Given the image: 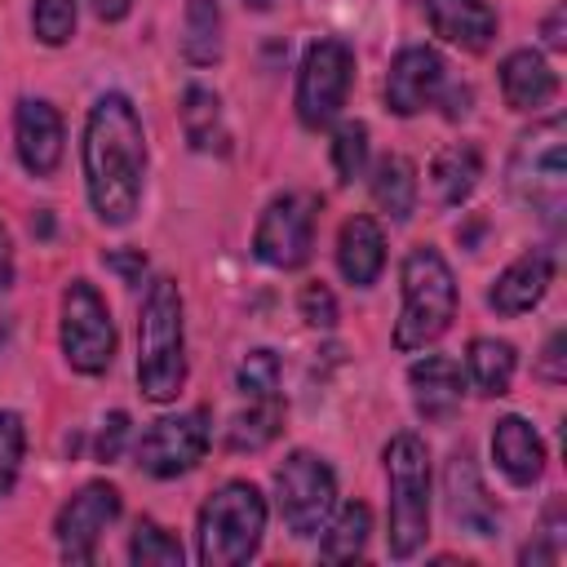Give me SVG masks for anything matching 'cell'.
Returning a JSON list of instances; mask_svg holds the SVG:
<instances>
[{
    "label": "cell",
    "mask_w": 567,
    "mask_h": 567,
    "mask_svg": "<svg viewBox=\"0 0 567 567\" xmlns=\"http://www.w3.org/2000/svg\"><path fill=\"white\" fill-rule=\"evenodd\" d=\"M84 186L102 226H128L146 182V133L142 115L124 93H102L84 120Z\"/></svg>",
    "instance_id": "obj_1"
},
{
    "label": "cell",
    "mask_w": 567,
    "mask_h": 567,
    "mask_svg": "<svg viewBox=\"0 0 567 567\" xmlns=\"http://www.w3.org/2000/svg\"><path fill=\"white\" fill-rule=\"evenodd\" d=\"M137 385L151 403H168L186 385V323L177 279L159 275L137 315Z\"/></svg>",
    "instance_id": "obj_2"
},
{
    "label": "cell",
    "mask_w": 567,
    "mask_h": 567,
    "mask_svg": "<svg viewBox=\"0 0 567 567\" xmlns=\"http://www.w3.org/2000/svg\"><path fill=\"white\" fill-rule=\"evenodd\" d=\"M403 310L394 323V350H425L452 328L456 315V279L439 248L416 244L403 257Z\"/></svg>",
    "instance_id": "obj_3"
},
{
    "label": "cell",
    "mask_w": 567,
    "mask_h": 567,
    "mask_svg": "<svg viewBox=\"0 0 567 567\" xmlns=\"http://www.w3.org/2000/svg\"><path fill=\"white\" fill-rule=\"evenodd\" d=\"M261 532H266V496L248 478H230L199 505V523H195L199 563L239 567L257 554Z\"/></svg>",
    "instance_id": "obj_4"
},
{
    "label": "cell",
    "mask_w": 567,
    "mask_h": 567,
    "mask_svg": "<svg viewBox=\"0 0 567 567\" xmlns=\"http://www.w3.org/2000/svg\"><path fill=\"white\" fill-rule=\"evenodd\" d=\"M563 137H567L563 115H549V120L532 124L527 133H518V142H514V151H509V168H505L509 195H514L523 208L540 213L549 226L563 221V204H567Z\"/></svg>",
    "instance_id": "obj_5"
},
{
    "label": "cell",
    "mask_w": 567,
    "mask_h": 567,
    "mask_svg": "<svg viewBox=\"0 0 567 567\" xmlns=\"http://www.w3.org/2000/svg\"><path fill=\"white\" fill-rule=\"evenodd\" d=\"M390 478V554L412 558L430 536V452L416 434H394L385 443Z\"/></svg>",
    "instance_id": "obj_6"
},
{
    "label": "cell",
    "mask_w": 567,
    "mask_h": 567,
    "mask_svg": "<svg viewBox=\"0 0 567 567\" xmlns=\"http://www.w3.org/2000/svg\"><path fill=\"white\" fill-rule=\"evenodd\" d=\"M58 337H62V354H66V363L75 372L97 377V372L111 368V359H115V323H111V310H106L102 292L89 279H71L62 288Z\"/></svg>",
    "instance_id": "obj_7"
},
{
    "label": "cell",
    "mask_w": 567,
    "mask_h": 567,
    "mask_svg": "<svg viewBox=\"0 0 567 567\" xmlns=\"http://www.w3.org/2000/svg\"><path fill=\"white\" fill-rule=\"evenodd\" d=\"M275 501L292 536H319L337 509V474L315 452H292L275 470Z\"/></svg>",
    "instance_id": "obj_8"
},
{
    "label": "cell",
    "mask_w": 567,
    "mask_h": 567,
    "mask_svg": "<svg viewBox=\"0 0 567 567\" xmlns=\"http://www.w3.org/2000/svg\"><path fill=\"white\" fill-rule=\"evenodd\" d=\"M315 217H319V199L310 190H284L275 195L252 230V252L257 261L275 266V270H297L306 266L310 248H315Z\"/></svg>",
    "instance_id": "obj_9"
},
{
    "label": "cell",
    "mask_w": 567,
    "mask_h": 567,
    "mask_svg": "<svg viewBox=\"0 0 567 567\" xmlns=\"http://www.w3.org/2000/svg\"><path fill=\"white\" fill-rule=\"evenodd\" d=\"M350 80H354V53L346 40H315L301 58V71H297V120L306 128H323L341 106H346V93H350Z\"/></svg>",
    "instance_id": "obj_10"
},
{
    "label": "cell",
    "mask_w": 567,
    "mask_h": 567,
    "mask_svg": "<svg viewBox=\"0 0 567 567\" xmlns=\"http://www.w3.org/2000/svg\"><path fill=\"white\" fill-rule=\"evenodd\" d=\"M208 452V416L199 408L159 416L142 439H137V470L151 478H177L195 470Z\"/></svg>",
    "instance_id": "obj_11"
},
{
    "label": "cell",
    "mask_w": 567,
    "mask_h": 567,
    "mask_svg": "<svg viewBox=\"0 0 567 567\" xmlns=\"http://www.w3.org/2000/svg\"><path fill=\"white\" fill-rule=\"evenodd\" d=\"M120 518V487L111 483H84L53 518V536L66 563H93L102 532Z\"/></svg>",
    "instance_id": "obj_12"
},
{
    "label": "cell",
    "mask_w": 567,
    "mask_h": 567,
    "mask_svg": "<svg viewBox=\"0 0 567 567\" xmlns=\"http://www.w3.org/2000/svg\"><path fill=\"white\" fill-rule=\"evenodd\" d=\"M443 84H447V66L434 49H425V44L399 49V58L390 62V75H385V106L394 115H416L439 102Z\"/></svg>",
    "instance_id": "obj_13"
},
{
    "label": "cell",
    "mask_w": 567,
    "mask_h": 567,
    "mask_svg": "<svg viewBox=\"0 0 567 567\" xmlns=\"http://www.w3.org/2000/svg\"><path fill=\"white\" fill-rule=\"evenodd\" d=\"M443 496H447V514L461 532L470 536H496L501 532V514L478 478V465L470 452H456L443 470Z\"/></svg>",
    "instance_id": "obj_14"
},
{
    "label": "cell",
    "mask_w": 567,
    "mask_h": 567,
    "mask_svg": "<svg viewBox=\"0 0 567 567\" xmlns=\"http://www.w3.org/2000/svg\"><path fill=\"white\" fill-rule=\"evenodd\" d=\"M13 142H18V159L31 177H49L62 164V115L44 102V97H22L18 115H13Z\"/></svg>",
    "instance_id": "obj_15"
},
{
    "label": "cell",
    "mask_w": 567,
    "mask_h": 567,
    "mask_svg": "<svg viewBox=\"0 0 567 567\" xmlns=\"http://www.w3.org/2000/svg\"><path fill=\"white\" fill-rule=\"evenodd\" d=\"M549 284H554V257H549L545 248H527V252H518V257L496 275L492 292H487V306H492L496 315H505V319L527 315L532 306H540V297L549 292Z\"/></svg>",
    "instance_id": "obj_16"
},
{
    "label": "cell",
    "mask_w": 567,
    "mask_h": 567,
    "mask_svg": "<svg viewBox=\"0 0 567 567\" xmlns=\"http://www.w3.org/2000/svg\"><path fill=\"white\" fill-rule=\"evenodd\" d=\"M408 385H412V403L425 421H452L461 408V368L447 354H425L408 368Z\"/></svg>",
    "instance_id": "obj_17"
},
{
    "label": "cell",
    "mask_w": 567,
    "mask_h": 567,
    "mask_svg": "<svg viewBox=\"0 0 567 567\" xmlns=\"http://www.w3.org/2000/svg\"><path fill=\"white\" fill-rule=\"evenodd\" d=\"M492 461L514 487H532L545 470V443L523 416H501L492 425Z\"/></svg>",
    "instance_id": "obj_18"
},
{
    "label": "cell",
    "mask_w": 567,
    "mask_h": 567,
    "mask_svg": "<svg viewBox=\"0 0 567 567\" xmlns=\"http://www.w3.org/2000/svg\"><path fill=\"white\" fill-rule=\"evenodd\" d=\"M434 35L465 53H483L496 40V13L487 0H425Z\"/></svg>",
    "instance_id": "obj_19"
},
{
    "label": "cell",
    "mask_w": 567,
    "mask_h": 567,
    "mask_svg": "<svg viewBox=\"0 0 567 567\" xmlns=\"http://www.w3.org/2000/svg\"><path fill=\"white\" fill-rule=\"evenodd\" d=\"M381 266H385V235H381V226L368 213L346 217V226L337 235V270L346 275V284L372 288Z\"/></svg>",
    "instance_id": "obj_20"
},
{
    "label": "cell",
    "mask_w": 567,
    "mask_h": 567,
    "mask_svg": "<svg viewBox=\"0 0 567 567\" xmlns=\"http://www.w3.org/2000/svg\"><path fill=\"white\" fill-rule=\"evenodd\" d=\"M501 93L509 111H540L558 97V75L549 71V62L532 49H514L501 62Z\"/></svg>",
    "instance_id": "obj_21"
},
{
    "label": "cell",
    "mask_w": 567,
    "mask_h": 567,
    "mask_svg": "<svg viewBox=\"0 0 567 567\" xmlns=\"http://www.w3.org/2000/svg\"><path fill=\"white\" fill-rule=\"evenodd\" d=\"M478 177H483V155H478V146H470V142L443 146V151L434 155V164H430L434 195H439V204H447V208L465 204V199L474 195Z\"/></svg>",
    "instance_id": "obj_22"
},
{
    "label": "cell",
    "mask_w": 567,
    "mask_h": 567,
    "mask_svg": "<svg viewBox=\"0 0 567 567\" xmlns=\"http://www.w3.org/2000/svg\"><path fill=\"white\" fill-rule=\"evenodd\" d=\"M177 115H182V133H186V142L195 151H226L221 97L208 84H186L182 102H177Z\"/></svg>",
    "instance_id": "obj_23"
},
{
    "label": "cell",
    "mask_w": 567,
    "mask_h": 567,
    "mask_svg": "<svg viewBox=\"0 0 567 567\" xmlns=\"http://www.w3.org/2000/svg\"><path fill=\"white\" fill-rule=\"evenodd\" d=\"M416 164L408 155H381L372 168V199L390 221H408L416 213Z\"/></svg>",
    "instance_id": "obj_24"
},
{
    "label": "cell",
    "mask_w": 567,
    "mask_h": 567,
    "mask_svg": "<svg viewBox=\"0 0 567 567\" xmlns=\"http://www.w3.org/2000/svg\"><path fill=\"white\" fill-rule=\"evenodd\" d=\"M182 53L195 66H213L226 53V22H221V4L217 0H186V18H182Z\"/></svg>",
    "instance_id": "obj_25"
},
{
    "label": "cell",
    "mask_w": 567,
    "mask_h": 567,
    "mask_svg": "<svg viewBox=\"0 0 567 567\" xmlns=\"http://www.w3.org/2000/svg\"><path fill=\"white\" fill-rule=\"evenodd\" d=\"M279 430H284V403H279V394L244 399V408L226 425V447L230 452H261L266 443H275Z\"/></svg>",
    "instance_id": "obj_26"
},
{
    "label": "cell",
    "mask_w": 567,
    "mask_h": 567,
    "mask_svg": "<svg viewBox=\"0 0 567 567\" xmlns=\"http://www.w3.org/2000/svg\"><path fill=\"white\" fill-rule=\"evenodd\" d=\"M465 368H470V381L478 394H509V381H514V368H518V354L509 341H496V337H474L470 341V354H465Z\"/></svg>",
    "instance_id": "obj_27"
},
{
    "label": "cell",
    "mask_w": 567,
    "mask_h": 567,
    "mask_svg": "<svg viewBox=\"0 0 567 567\" xmlns=\"http://www.w3.org/2000/svg\"><path fill=\"white\" fill-rule=\"evenodd\" d=\"M323 527H328V532H323L319 554H323L328 563H350V558H359V554H363V545H368L372 509H368L363 501H350V505H341V509H337V518H332V523H323Z\"/></svg>",
    "instance_id": "obj_28"
},
{
    "label": "cell",
    "mask_w": 567,
    "mask_h": 567,
    "mask_svg": "<svg viewBox=\"0 0 567 567\" xmlns=\"http://www.w3.org/2000/svg\"><path fill=\"white\" fill-rule=\"evenodd\" d=\"M128 558L137 567H182V545L155 518H137V527L128 536Z\"/></svg>",
    "instance_id": "obj_29"
},
{
    "label": "cell",
    "mask_w": 567,
    "mask_h": 567,
    "mask_svg": "<svg viewBox=\"0 0 567 567\" xmlns=\"http://www.w3.org/2000/svg\"><path fill=\"white\" fill-rule=\"evenodd\" d=\"M363 164H368V124L346 120L332 133V168H337V182L363 177Z\"/></svg>",
    "instance_id": "obj_30"
},
{
    "label": "cell",
    "mask_w": 567,
    "mask_h": 567,
    "mask_svg": "<svg viewBox=\"0 0 567 567\" xmlns=\"http://www.w3.org/2000/svg\"><path fill=\"white\" fill-rule=\"evenodd\" d=\"M235 390H239V399L279 394V354L275 350H248L239 372H235Z\"/></svg>",
    "instance_id": "obj_31"
},
{
    "label": "cell",
    "mask_w": 567,
    "mask_h": 567,
    "mask_svg": "<svg viewBox=\"0 0 567 567\" xmlns=\"http://www.w3.org/2000/svg\"><path fill=\"white\" fill-rule=\"evenodd\" d=\"M31 31L40 44H66L75 31V0H35L31 4Z\"/></svg>",
    "instance_id": "obj_32"
},
{
    "label": "cell",
    "mask_w": 567,
    "mask_h": 567,
    "mask_svg": "<svg viewBox=\"0 0 567 567\" xmlns=\"http://www.w3.org/2000/svg\"><path fill=\"white\" fill-rule=\"evenodd\" d=\"M22 452H27V430L18 412H0V496L13 492L18 470H22Z\"/></svg>",
    "instance_id": "obj_33"
},
{
    "label": "cell",
    "mask_w": 567,
    "mask_h": 567,
    "mask_svg": "<svg viewBox=\"0 0 567 567\" xmlns=\"http://www.w3.org/2000/svg\"><path fill=\"white\" fill-rule=\"evenodd\" d=\"M297 310H301V319H306L310 328H332V323H337V297H332V288H328L323 279L301 284Z\"/></svg>",
    "instance_id": "obj_34"
},
{
    "label": "cell",
    "mask_w": 567,
    "mask_h": 567,
    "mask_svg": "<svg viewBox=\"0 0 567 567\" xmlns=\"http://www.w3.org/2000/svg\"><path fill=\"white\" fill-rule=\"evenodd\" d=\"M128 434H133V425H128V412H111L106 421H102V434H97V461H120V452H124V443H128Z\"/></svg>",
    "instance_id": "obj_35"
},
{
    "label": "cell",
    "mask_w": 567,
    "mask_h": 567,
    "mask_svg": "<svg viewBox=\"0 0 567 567\" xmlns=\"http://www.w3.org/2000/svg\"><path fill=\"white\" fill-rule=\"evenodd\" d=\"M102 261H106L111 270H120V275H124V284H137V279H142V270H146V257H142L137 248H133V252H106Z\"/></svg>",
    "instance_id": "obj_36"
},
{
    "label": "cell",
    "mask_w": 567,
    "mask_h": 567,
    "mask_svg": "<svg viewBox=\"0 0 567 567\" xmlns=\"http://www.w3.org/2000/svg\"><path fill=\"white\" fill-rule=\"evenodd\" d=\"M540 372H545L549 381H563V377H567V372H563V332H554V337H549L545 359H540Z\"/></svg>",
    "instance_id": "obj_37"
},
{
    "label": "cell",
    "mask_w": 567,
    "mask_h": 567,
    "mask_svg": "<svg viewBox=\"0 0 567 567\" xmlns=\"http://www.w3.org/2000/svg\"><path fill=\"white\" fill-rule=\"evenodd\" d=\"M128 9H133V0H93V13H97L102 22H120Z\"/></svg>",
    "instance_id": "obj_38"
},
{
    "label": "cell",
    "mask_w": 567,
    "mask_h": 567,
    "mask_svg": "<svg viewBox=\"0 0 567 567\" xmlns=\"http://www.w3.org/2000/svg\"><path fill=\"white\" fill-rule=\"evenodd\" d=\"M9 279H13V248H9V230L0 226V292L9 288Z\"/></svg>",
    "instance_id": "obj_39"
},
{
    "label": "cell",
    "mask_w": 567,
    "mask_h": 567,
    "mask_svg": "<svg viewBox=\"0 0 567 567\" xmlns=\"http://www.w3.org/2000/svg\"><path fill=\"white\" fill-rule=\"evenodd\" d=\"M545 44L549 49H563L567 40H563V9H554L549 18H545Z\"/></svg>",
    "instance_id": "obj_40"
}]
</instances>
